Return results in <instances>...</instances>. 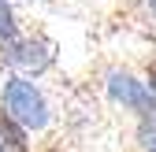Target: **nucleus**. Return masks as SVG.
Masks as SVG:
<instances>
[{
  "label": "nucleus",
  "mask_w": 156,
  "mask_h": 152,
  "mask_svg": "<svg viewBox=\"0 0 156 152\" xmlns=\"http://www.w3.org/2000/svg\"><path fill=\"white\" fill-rule=\"evenodd\" d=\"M0 104H4L11 115L23 123L26 130H45L52 111H48V100L45 93L37 89L30 78H23V74H11V78L4 82V93H0Z\"/></svg>",
  "instance_id": "obj_1"
},
{
  "label": "nucleus",
  "mask_w": 156,
  "mask_h": 152,
  "mask_svg": "<svg viewBox=\"0 0 156 152\" xmlns=\"http://www.w3.org/2000/svg\"><path fill=\"white\" fill-rule=\"evenodd\" d=\"M0 60L15 71L41 74L56 60V45L45 41V37H11V41H0Z\"/></svg>",
  "instance_id": "obj_2"
},
{
  "label": "nucleus",
  "mask_w": 156,
  "mask_h": 152,
  "mask_svg": "<svg viewBox=\"0 0 156 152\" xmlns=\"http://www.w3.org/2000/svg\"><path fill=\"white\" fill-rule=\"evenodd\" d=\"M108 97L115 104L130 108L138 119H152L156 115V93L149 89V82L134 78L130 71H108Z\"/></svg>",
  "instance_id": "obj_3"
},
{
  "label": "nucleus",
  "mask_w": 156,
  "mask_h": 152,
  "mask_svg": "<svg viewBox=\"0 0 156 152\" xmlns=\"http://www.w3.org/2000/svg\"><path fill=\"white\" fill-rule=\"evenodd\" d=\"M26 134H30V130L0 104V141H4V148L8 152H26Z\"/></svg>",
  "instance_id": "obj_4"
},
{
  "label": "nucleus",
  "mask_w": 156,
  "mask_h": 152,
  "mask_svg": "<svg viewBox=\"0 0 156 152\" xmlns=\"http://www.w3.org/2000/svg\"><path fill=\"white\" fill-rule=\"evenodd\" d=\"M11 37H19V22L11 11V0H0V41H11Z\"/></svg>",
  "instance_id": "obj_5"
},
{
  "label": "nucleus",
  "mask_w": 156,
  "mask_h": 152,
  "mask_svg": "<svg viewBox=\"0 0 156 152\" xmlns=\"http://www.w3.org/2000/svg\"><path fill=\"white\" fill-rule=\"evenodd\" d=\"M145 82H149V89L156 93V56H152V60L145 63Z\"/></svg>",
  "instance_id": "obj_6"
},
{
  "label": "nucleus",
  "mask_w": 156,
  "mask_h": 152,
  "mask_svg": "<svg viewBox=\"0 0 156 152\" xmlns=\"http://www.w3.org/2000/svg\"><path fill=\"white\" fill-rule=\"evenodd\" d=\"M149 4H152V15H156V0H149Z\"/></svg>",
  "instance_id": "obj_7"
},
{
  "label": "nucleus",
  "mask_w": 156,
  "mask_h": 152,
  "mask_svg": "<svg viewBox=\"0 0 156 152\" xmlns=\"http://www.w3.org/2000/svg\"><path fill=\"white\" fill-rule=\"evenodd\" d=\"M41 152H60V148H41Z\"/></svg>",
  "instance_id": "obj_8"
},
{
  "label": "nucleus",
  "mask_w": 156,
  "mask_h": 152,
  "mask_svg": "<svg viewBox=\"0 0 156 152\" xmlns=\"http://www.w3.org/2000/svg\"><path fill=\"white\" fill-rule=\"evenodd\" d=\"M0 152H4V148H0Z\"/></svg>",
  "instance_id": "obj_9"
}]
</instances>
